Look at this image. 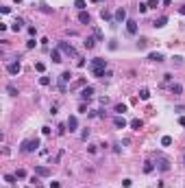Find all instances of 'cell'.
<instances>
[{
    "label": "cell",
    "mask_w": 185,
    "mask_h": 188,
    "mask_svg": "<svg viewBox=\"0 0 185 188\" xmlns=\"http://www.w3.org/2000/svg\"><path fill=\"white\" fill-rule=\"evenodd\" d=\"M65 131H68V125H59V127H57V134H59V136H63Z\"/></svg>",
    "instance_id": "cell-31"
},
{
    "label": "cell",
    "mask_w": 185,
    "mask_h": 188,
    "mask_svg": "<svg viewBox=\"0 0 185 188\" xmlns=\"http://www.w3.org/2000/svg\"><path fill=\"white\" fill-rule=\"evenodd\" d=\"M157 168L163 171V173H168V171H170V160H168V158H157Z\"/></svg>",
    "instance_id": "cell-5"
},
{
    "label": "cell",
    "mask_w": 185,
    "mask_h": 188,
    "mask_svg": "<svg viewBox=\"0 0 185 188\" xmlns=\"http://www.w3.org/2000/svg\"><path fill=\"white\" fill-rule=\"evenodd\" d=\"M161 2H163V4H166V7H170V0H161Z\"/></svg>",
    "instance_id": "cell-48"
},
{
    "label": "cell",
    "mask_w": 185,
    "mask_h": 188,
    "mask_svg": "<svg viewBox=\"0 0 185 188\" xmlns=\"http://www.w3.org/2000/svg\"><path fill=\"white\" fill-rule=\"evenodd\" d=\"M179 13H183V15H185V4H181V7H179Z\"/></svg>",
    "instance_id": "cell-47"
},
{
    "label": "cell",
    "mask_w": 185,
    "mask_h": 188,
    "mask_svg": "<svg viewBox=\"0 0 185 188\" xmlns=\"http://www.w3.org/2000/svg\"><path fill=\"white\" fill-rule=\"evenodd\" d=\"M179 125H183V127H185V116H181V118H179Z\"/></svg>",
    "instance_id": "cell-46"
},
{
    "label": "cell",
    "mask_w": 185,
    "mask_h": 188,
    "mask_svg": "<svg viewBox=\"0 0 185 188\" xmlns=\"http://www.w3.org/2000/svg\"><path fill=\"white\" fill-rule=\"evenodd\" d=\"M148 59H150V61H157V64H159V61H163V55H161V53H150Z\"/></svg>",
    "instance_id": "cell-18"
},
{
    "label": "cell",
    "mask_w": 185,
    "mask_h": 188,
    "mask_svg": "<svg viewBox=\"0 0 185 188\" xmlns=\"http://www.w3.org/2000/svg\"><path fill=\"white\" fill-rule=\"evenodd\" d=\"M15 177H18V179H24V177H26V171H24V168H20L18 173H15Z\"/></svg>",
    "instance_id": "cell-35"
},
{
    "label": "cell",
    "mask_w": 185,
    "mask_h": 188,
    "mask_svg": "<svg viewBox=\"0 0 185 188\" xmlns=\"http://www.w3.org/2000/svg\"><path fill=\"white\" fill-rule=\"evenodd\" d=\"M74 7H76L78 11H85V7H87V2H85V0H76V2H74Z\"/></svg>",
    "instance_id": "cell-24"
},
{
    "label": "cell",
    "mask_w": 185,
    "mask_h": 188,
    "mask_svg": "<svg viewBox=\"0 0 185 188\" xmlns=\"http://www.w3.org/2000/svg\"><path fill=\"white\" fill-rule=\"evenodd\" d=\"M92 98H94V87L92 85L83 87L81 90V101H92Z\"/></svg>",
    "instance_id": "cell-6"
},
{
    "label": "cell",
    "mask_w": 185,
    "mask_h": 188,
    "mask_svg": "<svg viewBox=\"0 0 185 188\" xmlns=\"http://www.w3.org/2000/svg\"><path fill=\"white\" fill-rule=\"evenodd\" d=\"M89 70H92V74L96 77V79H105V72H107V59L94 57L92 61H89Z\"/></svg>",
    "instance_id": "cell-1"
},
{
    "label": "cell",
    "mask_w": 185,
    "mask_h": 188,
    "mask_svg": "<svg viewBox=\"0 0 185 188\" xmlns=\"http://www.w3.org/2000/svg\"><path fill=\"white\" fill-rule=\"evenodd\" d=\"M0 11H2V13L7 15V13H11V7H0Z\"/></svg>",
    "instance_id": "cell-44"
},
{
    "label": "cell",
    "mask_w": 185,
    "mask_h": 188,
    "mask_svg": "<svg viewBox=\"0 0 185 188\" xmlns=\"http://www.w3.org/2000/svg\"><path fill=\"white\" fill-rule=\"evenodd\" d=\"M59 51L61 53H65V55H70V57H76V51H74V46L68 42H59Z\"/></svg>",
    "instance_id": "cell-3"
},
{
    "label": "cell",
    "mask_w": 185,
    "mask_h": 188,
    "mask_svg": "<svg viewBox=\"0 0 185 188\" xmlns=\"http://www.w3.org/2000/svg\"><path fill=\"white\" fill-rule=\"evenodd\" d=\"M107 103H109V98H107V96H100V105H103V107H105Z\"/></svg>",
    "instance_id": "cell-43"
},
{
    "label": "cell",
    "mask_w": 185,
    "mask_h": 188,
    "mask_svg": "<svg viewBox=\"0 0 185 188\" xmlns=\"http://www.w3.org/2000/svg\"><path fill=\"white\" fill-rule=\"evenodd\" d=\"M15 179H18L15 175H4V181H7V184H15Z\"/></svg>",
    "instance_id": "cell-32"
},
{
    "label": "cell",
    "mask_w": 185,
    "mask_h": 188,
    "mask_svg": "<svg viewBox=\"0 0 185 188\" xmlns=\"http://www.w3.org/2000/svg\"><path fill=\"white\" fill-rule=\"evenodd\" d=\"M170 92L174 94V96H179V94L183 92V85H179V83H172V85H170Z\"/></svg>",
    "instance_id": "cell-19"
},
{
    "label": "cell",
    "mask_w": 185,
    "mask_h": 188,
    "mask_svg": "<svg viewBox=\"0 0 185 188\" xmlns=\"http://www.w3.org/2000/svg\"><path fill=\"white\" fill-rule=\"evenodd\" d=\"M166 24H168V15H159V18L153 22V26H155V29H163Z\"/></svg>",
    "instance_id": "cell-10"
},
{
    "label": "cell",
    "mask_w": 185,
    "mask_h": 188,
    "mask_svg": "<svg viewBox=\"0 0 185 188\" xmlns=\"http://www.w3.org/2000/svg\"><path fill=\"white\" fill-rule=\"evenodd\" d=\"M100 18H103V20H111V11L109 9H103V11H100Z\"/></svg>",
    "instance_id": "cell-26"
},
{
    "label": "cell",
    "mask_w": 185,
    "mask_h": 188,
    "mask_svg": "<svg viewBox=\"0 0 185 188\" xmlns=\"http://www.w3.org/2000/svg\"><path fill=\"white\" fill-rule=\"evenodd\" d=\"M35 175H39V177H50V168L48 166H35Z\"/></svg>",
    "instance_id": "cell-11"
},
{
    "label": "cell",
    "mask_w": 185,
    "mask_h": 188,
    "mask_svg": "<svg viewBox=\"0 0 185 188\" xmlns=\"http://www.w3.org/2000/svg\"><path fill=\"white\" fill-rule=\"evenodd\" d=\"M35 70H37V72H44V70H46V64H44V61H37L35 64Z\"/></svg>",
    "instance_id": "cell-30"
},
{
    "label": "cell",
    "mask_w": 185,
    "mask_h": 188,
    "mask_svg": "<svg viewBox=\"0 0 185 188\" xmlns=\"http://www.w3.org/2000/svg\"><path fill=\"white\" fill-rule=\"evenodd\" d=\"M35 44H37V42H35V37H31V40L26 42V48H29V51H31V48H35Z\"/></svg>",
    "instance_id": "cell-36"
},
{
    "label": "cell",
    "mask_w": 185,
    "mask_h": 188,
    "mask_svg": "<svg viewBox=\"0 0 185 188\" xmlns=\"http://www.w3.org/2000/svg\"><path fill=\"white\" fill-rule=\"evenodd\" d=\"M50 131H52L50 127H42V134H44V136H50Z\"/></svg>",
    "instance_id": "cell-40"
},
{
    "label": "cell",
    "mask_w": 185,
    "mask_h": 188,
    "mask_svg": "<svg viewBox=\"0 0 185 188\" xmlns=\"http://www.w3.org/2000/svg\"><path fill=\"white\" fill-rule=\"evenodd\" d=\"M172 145V138L170 136H163V138H161V147H170Z\"/></svg>",
    "instance_id": "cell-25"
},
{
    "label": "cell",
    "mask_w": 185,
    "mask_h": 188,
    "mask_svg": "<svg viewBox=\"0 0 185 188\" xmlns=\"http://www.w3.org/2000/svg\"><path fill=\"white\" fill-rule=\"evenodd\" d=\"M146 2H148V9H157V4H159L161 0H146Z\"/></svg>",
    "instance_id": "cell-33"
},
{
    "label": "cell",
    "mask_w": 185,
    "mask_h": 188,
    "mask_svg": "<svg viewBox=\"0 0 185 188\" xmlns=\"http://www.w3.org/2000/svg\"><path fill=\"white\" fill-rule=\"evenodd\" d=\"M124 24H126V33L128 35H137V22L135 20H126Z\"/></svg>",
    "instance_id": "cell-9"
},
{
    "label": "cell",
    "mask_w": 185,
    "mask_h": 188,
    "mask_svg": "<svg viewBox=\"0 0 185 188\" xmlns=\"http://www.w3.org/2000/svg\"><path fill=\"white\" fill-rule=\"evenodd\" d=\"M183 166H185V153H183Z\"/></svg>",
    "instance_id": "cell-49"
},
{
    "label": "cell",
    "mask_w": 185,
    "mask_h": 188,
    "mask_svg": "<svg viewBox=\"0 0 185 188\" xmlns=\"http://www.w3.org/2000/svg\"><path fill=\"white\" fill-rule=\"evenodd\" d=\"M13 2H22V0H13Z\"/></svg>",
    "instance_id": "cell-50"
},
{
    "label": "cell",
    "mask_w": 185,
    "mask_h": 188,
    "mask_svg": "<svg viewBox=\"0 0 185 188\" xmlns=\"http://www.w3.org/2000/svg\"><path fill=\"white\" fill-rule=\"evenodd\" d=\"M87 138H89V129H83L81 131V140H87Z\"/></svg>",
    "instance_id": "cell-38"
},
{
    "label": "cell",
    "mask_w": 185,
    "mask_h": 188,
    "mask_svg": "<svg viewBox=\"0 0 185 188\" xmlns=\"http://www.w3.org/2000/svg\"><path fill=\"white\" fill-rule=\"evenodd\" d=\"M139 98H142V101H148V98H150V90L142 87V90H139Z\"/></svg>",
    "instance_id": "cell-23"
},
{
    "label": "cell",
    "mask_w": 185,
    "mask_h": 188,
    "mask_svg": "<svg viewBox=\"0 0 185 188\" xmlns=\"http://www.w3.org/2000/svg\"><path fill=\"white\" fill-rule=\"evenodd\" d=\"M50 57H52V61H54V64H59V61H63V59H61V51H59V48H54V51H52V53H50Z\"/></svg>",
    "instance_id": "cell-17"
},
{
    "label": "cell",
    "mask_w": 185,
    "mask_h": 188,
    "mask_svg": "<svg viewBox=\"0 0 185 188\" xmlns=\"http://www.w3.org/2000/svg\"><path fill=\"white\" fill-rule=\"evenodd\" d=\"M96 42H98L96 37H85V42H83V46H85L87 51H92V48L96 46Z\"/></svg>",
    "instance_id": "cell-14"
},
{
    "label": "cell",
    "mask_w": 185,
    "mask_h": 188,
    "mask_svg": "<svg viewBox=\"0 0 185 188\" xmlns=\"http://www.w3.org/2000/svg\"><path fill=\"white\" fill-rule=\"evenodd\" d=\"M20 70H22V66H20V61H18V59H15V61H11V64H7V72H9L11 77L20 74Z\"/></svg>",
    "instance_id": "cell-4"
},
{
    "label": "cell",
    "mask_w": 185,
    "mask_h": 188,
    "mask_svg": "<svg viewBox=\"0 0 185 188\" xmlns=\"http://www.w3.org/2000/svg\"><path fill=\"white\" fill-rule=\"evenodd\" d=\"M137 11H139V13H146V11H148V2H139Z\"/></svg>",
    "instance_id": "cell-29"
},
{
    "label": "cell",
    "mask_w": 185,
    "mask_h": 188,
    "mask_svg": "<svg viewBox=\"0 0 185 188\" xmlns=\"http://www.w3.org/2000/svg\"><path fill=\"white\" fill-rule=\"evenodd\" d=\"M153 171H155V162L146 160V162H144V173H153Z\"/></svg>",
    "instance_id": "cell-22"
},
{
    "label": "cell",
    "mask_w": 185,
    "mask_h": 188,
    "mask_svg": "<svg viewBox=\"0 0 185 188\" xmlns=\"http://www.w3.org/2000/svg\"><path fill=\"white\" fill-rule=\"evenodd\" d=\"M78 22H81V24H89V22H92L87 11H81V13H78Z\"/></svg>",
    "instance_id": "cell-15"
},
{
    "label": "cell",
    "mask_w": 185,
    "mask_h": 188,
    "mask_svg": "<svg viewBox=\"0 0 185 188\" xmlns=\"http://www.w3.org/2000/svg\"><path fill=\"white\" fill-rule=\"evenodd\" d=\"M113 112H115L118 116H122V114H124V112H126V105H124V103H118V105H115V107H113Z\"/></svg>",
    "instance_id": "cell-21"
},
{
    "label": "cell",
    "mask_w": 185,
    "mask_h": 188,
    "mask_svg": "<svg viewBox=\"0 0 185 188\" xmlns=\"http://www.w3.org/2000/svg\"><path fill=\"white\" fill-rule=\"evenodd\" d=\"M65 125H68V129H70V134H74V131L78 129V118L76 116H70L68 120H65Z\"/></svg>",
    "instance_id": "cell-8"
},
{
    "label": "cell",
    "mask_w": 185,
    "mask_h": 188,
    "mask_svg": "<svg viewBox=\"0 0 185 188\" xmlns=\"http://www.w3.org/2000/svg\"><path fill=\"white\" fill-rule=\"evenodd\" d=\"M113 22H115V24H122V22H126V9H118L115 11V15H113Z\"/></svg>",
    "instance_id": "cell-7"
},
{
    "label": "cell",
    "mask_w": 185,
    "mask_h": 188,
    "mask_svg": "<svg viewBox=\"0 0 185 188\" xmlns=\"http://www.w3.org/2000/svg\"><path fill=\"white\" fill-rule=\"evenodd\" d=\"M61 184H59V181H50V188H59Z\"/></svg>",
    "instance_id": "cell-45"
},
{
    "label": "cell",
    "mask_w": 185,
    "mask_h": 188,
    "mask_svg": "<svg viewBox=\"0 0 185 188\" xmlns=\"http://www.w3.org/2000/svg\"><path fill=\"white\" fill-rule=\"evenodd\" d=\"M7 92L11 94V96H18V87H15V85H11V83L7 85Z\"/></svg>",
    "instance_id": "cell-27"
},
{
    "label": "cell",
    "mask_w": 185,
    "mask_h": 188,
    "mask_svg": "<svg viewBox=\"0 0 185 188\" xmlns=\"http://www.w3.org/2000/svg\"><path fill=\"white\" fill-rule=\"evenodd\" d=\"M94 37H96L98 42H103V31H100V29H94Z\"/></svg>",
    "instance_id": "cell-34"
},
{
    "label": "cell",
    "mask_w": 185,
    "mask_h": 188,
    "mask_svg": "<svg viewBox=\"0 0 185 188\" xmlns=\"http://www.w3.org/2000/svg\"><path fill=\"white\" fill-rule=\"evenodd\" d=\"M22 29H24V20H22V18H15V22H13V24H11V31L20 33Z\"/></svg>",
    "instance_id": "cell-12"
},
{
    "label": "cell",
    "mask_w": 185,
    "mask_h": 188,
    "mask_svg": "<svg viewBox=\"0 0 185 188\" xmlns=\"http://www.w3.org/2000/svg\"><path fill=\"white\" fill-rule=\"evenodd\" d=\"M113 125H115V129H124V127H126L124 116H115V118H113Z\"/></svg>",
    "instance_id": "cell-13"
},
{
    "label": "cell",
    "mask_w": 185,
    "mask_h": 188,
    "mask_svg": "<svg viewBox=\"0 0 185 188\" xmlns=\"http://www.w3.org/2000/svg\"><path fill=\"white\" fill-rule=\"evenodd\" d=\"M26 31H29V35H31V37H35V35H37V29H35V26H29Z\"/></svg>",
    "instance_id": "cell-37"
},
{
    "label": "cell",
    "mask_w": 185,
    "mask_h": 188,
    "mask_svg": "<svg viewBox=\"0 0 185 188\" xmlns=\"http://www.w3.org/2000/svg\"><path fill=\"white\" fill-rule=\"evenodd\" d=\"M128 125H131V129H135V131H139V129H142V127H144L142 118H133V120H131V123H128Z\"/></svg>",
    "instance_id": "cell-16"
},
{
    "label": "cell",
    "mask_w": 185,
    "mask_h": 188,
    "mask_svg": "<svg viewBox=\"0 0 185 188\" xmlns=\"http://www.w3.org/2000/svg\"><path fill=\"white\" fill-rule=\"evenodd\" d=\"M131 184H133L131 179H122V186H124V188H131Z\"/></svg>",
    "instance_id": "cell-42"
},
{
    "label": "cell",
    "mask_w": 185,
    "mask_h": 188,
    "mask_svg": "<svg viewBox=\"0 0 185 188\" xmlns=\"http://www.w3.org/2000/svg\"><path fill=\"white\" fill-rule=\"evenodd\" d=\"M39 85H50V77H39Z\"/></svg>",
    "instance_id": "cell-28"
},
{
    "label": "cell",
    "mask_w": 185,
    "mask_h": 188,
    "mask_svg": "<svg viewBox=\"0 0 185 188\" xmlns=\"http://www.w3.org/2000/svg\"><path fill=\"white\" fill-rule=\"evenodd\" d=\"M39 147H42V142H39V138H33V140H24V142H22L20 151H22V153H35V151H37Z\"/></svg>",
    "instance_id": "cell-2"
},
{
    "label": "cell",
    "mask_w": 185,
    "mask_h": 188,
    "mask_svg": "<svg viewBox=\"0 0 185 188\" xmlns=\"http://www.w3.org/2000/svg\"><path fill=\"white\" fill-rule=\"evenodd\" d=\"M70 81H72V72H70V70H65V72L61 74V83H65V85H68Z\"/></svg>",
    "instance_id": "cell-20"
},
{
    "label": "cell",
    "mask_w": 185,
    "mask_h": 188,
    "mask_svg": "<svg viewBox=\"0 0 185 188\" xmlns=\"http://www.w3.org/2000/svg\"><path fill=\"white\" fill-rule=\"evenodd\" d=\"M87 151H89V153H96L98 149H96V145H87Z\"/></svg>",
    "instance_id": "cell-41"
},
{
    "label": "cell",
    "mask_w": 185,
    "mask_h": 188,
    "mask_svg": "<svg viewBox=\"0 0 185 188\" xmlns=\"http://www.w3.org/2000/svg\"><path fill=\"white\" fill-rule=\"evenodd\" d=\"M78 112H81V114H87V105H85V103H81V107H78Z\"/></svg>",
    "instance_id": "cell-39"
}]
</instances>
